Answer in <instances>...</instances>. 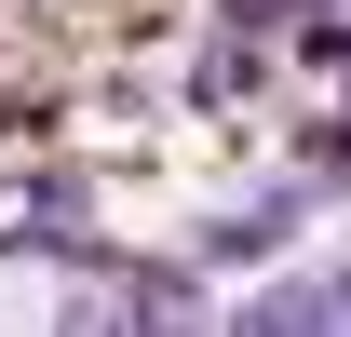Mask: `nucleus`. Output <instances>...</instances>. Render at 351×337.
<instances>
[{
	"label": "nucleus",
	"mask_w": 351,
	"mask_h": 337,
	"mask_svg": "<svg viewBox=\"0 0 351 337\" xmlns=\"http://www.w3.org/2000/svg\"><path fill=\"white\" fill-rule=\"evenodd\" d=\"M243 324H270V337L351 324V256H338V270H298V284H257V297H243Z\"/></svg>",
	"instance_id": "nucleus-1"
},
{
	"label": "nucleus",
	"mask_w": 351,
	"mask_h": 337,
	"mask_svg": "<svg viewBox=\"0 0 351 337\" xmlns=\"http://www.w3.org/2000/svg\"><path fill=\"white\" fill-rule=\"evenodd\" d=\"M298 229H311V189H270V203L217 216V229H203V256H230V270H243V256H284Z\"/></svg>",
	"instance_id": "nucleus-2"
},
{
	"label": "nucleus",
	"mask_w": 351,
	"mask_h": 337,
	"mask_svg": "<svg viewBox=\"0 0 351 337\" xmlns=\"http://www.w3.org/2000/svg\"><path fill=\"white\" fill-rule=\"evenodd\" d=\"M311 189H338V203H351V122H324V135H311Z\"/></svg>",
	"instance_id": "nucleus-3"
}]
</instances>
